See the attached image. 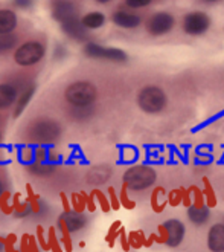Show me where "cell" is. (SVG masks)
<instances>
[{"instance_id":"obj_1","label":"cell","mask_w":224,"mask_h":252,"mask_svg":"<svg viewBox=\"0 0 224 252\" xmlns=\"http://www.w3.org/2000/svg\"><path fill=\"white\" fill-rule=\"evenodd\" d=\"M98 98V89L90 81L70 83L64 91V99L75 109H90Z\"/></svg>"},{"instance_id":"obj_2","label":"cell","mask_w":224,"mask_h":252,"mask_svg":"<svg viewBox=\"0 0 224 252\" xmlns=\"http://www.w3.org/2000/svg\"><path fill=\"white\" fill-rule=\"evenodd\" d=\"M138 106L143 113L157 115L162 113L168 106V95L162 87L156 84L143 86L138 94Z\"/></svg>"},{"instance_id":"obj_3","label":"cell","mask_w":224,"mask_h":252,"mask_svg":"<svg viewBox=\"0 0 224 252\" xmlns=\"http://www.w3.org/2000/svg\"><path fill=\"white\" fill-rule=\"evenodd\" d=\"M156 171L148 165H133L124 173V185L131 191H143L156 182Z\"/></svg>"},{"instance_id":"obj_4","label":"cell","mask_w":224,"mask_h":252,"mask_svg":"<svg viewBox=\"0 0 224 252\" xmlns=\"http://www.w3.org/2000/svg\"><path fill=\"white\" fill-rule=\"evenodd\" d=\"M44 52H46V49H44V46L40 41L29 40L20 44L16 49V52H14V62L22 67L34 66L43 60Z\"/></svg>"},{"instance_id":"obj_5","label":"cell","mask_w":224,"mask_h":252,"mask_svg":"<svg viewBox=\"0 0 224 252\" xmlns=\"http://www.w3.org/2000/svg\"><path fill=\"white\" fill-rule=\"evenodd\" d=\"M160 237L159 242L165 243L168 248H178L186 237V226L182 220L178 219H168L159 226Z\"/></svg>"},{"instance_id":"obj_6","label":"cell","mask_w":224,"mask_h":252,"mask_svg":"<svg viewBox=\"0 0 224 252\" xmlns=\"http://www.w3.org/2000/svg\"><path fill=\"white\" fill-rule=\"evenodd\" d=\"M212 25L211 17L203 11H192L188 12L182 20V29L191 37H198L209 31Z\"/></svg>"},{"instance_id":"obj_7","label":"cell","mask_w":224,"mask_h":252,"mask_svg":"<svg viewBox=\"0 0 224 252\" xmlns=\"http://www.w3.org/2000/svg\"><path fill=\"white\" fill-rule=\"evenodd\" d=\"M84 54L90 58H96V60H107L113 63H125L128 60V55L122 49L101 46L96 43H87L84 46Z\"/></svg>"},{"instance_id":"obj_8","label":"cell","mask_w":224,"mask_h":252,"mask_svg":"<svg viewBox=\"0 0 224 252\" xmlns=\"http://www.w3.org/2000/svg\"><path fill=\"white\" fill-rule=\"evenodd\" d=\"M175 26V19L167 11H160L153 14L145 23L146 32L153 37H162L168 32H171Z\"/></svg>"},{"instance_id":"obj_9","label":"cell","mask_w":224,"mask_h":252,"mask_svg":"<svg viewBox=\"0 0 224 252\" xmlns=\"http://www.w3.org/2000/svg\"><path fill=\"white\" fill-rule=\"evenodd\" d=\"M51 9H52V17L59 25H63L64 22H67L70 19L78 17L77 6H75L72 0H52Z\"/></svg>"},{"instance_id":"obj_10","label":"cell","mask_w":224,"mask_h":252,"mask_svg":"<svg viewBox=\"0 0 224 252\" xmlns=\"http://www.w3.org/2000/svg\"><path fill=\"white\" fill-rule=\"evenodd\" d=\"M31 135L40 141H52L56 136H59V127L55 121L43 120V121H38L32 126Z\"/></svg>"},{"instance_id":"obj_11","label":"cell","mask_w":224,"mask_h":252,"mask_svg":"<svg viewBox=\"0 0 224 252\" xmlns=\"http://www.w3.org/2000/svg\"><path fill=\"white\" fill-rule=\"evenodd\" d=\"M206 245L211 252H224V221H218L209 228Z\"/></svg>"},{"instance_id":"obj_12","label":"cell","mask_w":224,"mask_h":252,"mask_svg":"<svg viewBox=\"0 0 224 252\" xmlns=\"http://www.w3.org/2000/svg\"><path fill=\"white\" fill-rule=\"evenodd\" d=\"M211 210L209 206L203 205V203H196V205H191L188 208V219L192 225L196 226H204L209 220H211Z\"/></svg>"},{"instance_id":"obj_13","label":"cell","mask_w":224,"mask_h":252,"mask_svg":"<svg viewBox=\"0 0 224 252\" xmlns=\"http://www.w3.org/2000/svg\"><path fill=\"white\" fill-rule=\"evenodd\" d=\"M112 20L116 26L124 28V29H134V28L140 26V23H142V19L138 16V14L124 11V9L116 11L112 16Z\"/></svg>"},{"instance_id":"obj_14","label":"cell","mask_w":224,"mask_h":252,"mask_svg":"<svg viewBox=\"0 0 224 252\" xmlns=\"http://www.w3.org/2000/svg\"><path fill=\"white\" fill-rule=\"evenodd\" d=\"M19 89L11 83H0V110L12 107L19 99Z\"/></svg>"},{"instance_id":"obj_15","label":"cell","mask_w":224,"mask_h":252,"mask_svg":"<svg viewBox=\"0 0 224 252\" xmlns=\"http://www.w3.org/2000/svg\"><path fill=\"white\" fill-rule=\"evenodd\" d=\"M61 217L64 219L66 225L69 228L70 232H77V231H81L83 228H85L87 225V216L84 213H78V211H69V213H63Z\"/></svg>"},{"instance_id":"obj_16","label":"cell","mask_w":224,"mask_h":252,"mask_svg":"<svg viewBox=\"0 0 224 252\" xmlns=\"http://www.w3.org/2000/svg\"><path fill=\"white\" fill-rule=\"evenodd\" d=\"M61 29L73 40H84L85 38V28L83 26L80 17H75V19L64 22L61 25Z\"/></svg>"},{"instance_id":"obj_17","label":"cell","mask_w":224,"mask_h":252,"mask_svg":"<svg viewBox=\"0 0 224 252\" xmlns=\"http://www.w3.org/2000/svg\"><path fill=\"white\" fill-rule=\"evenodd\" d=\"M17 26V16L11 9H0V35L12 34Z\"/></svg>"},{"instance_id":"obj_18","label":"cell","mask_w":224,"mask_h":252,"mask_svg":"<svg viewBox=\"0 0 224 252\" xmlns=\"http://www.w3.org/2000/svg\"><path fill=\"white\" fill-rule=\"evenodd\" d=\"M34 94H35V84H29L25 89V91L22 92V95L19 96V99L16 102V109H14V118H19L25 112L26 106L29 104V101L32 99Z\"/></svg>"},{"instance_id":"obj_19","label":"cell","mask_w":224,"mask_h":252,"mask_svg":"<svg viewBox=\"0 0 224 252\" xmlns=\"http://www.w3.org/2000/svg\"><path fill=\"white\" fill-rule=\"evenodd\" d=\"M81 23L85 29H99L106 25V16L99 11H92L81 19Z\"/></svg>"},{"instance_id":"obj_20","label":"cell","mask_w":224,"mask_h":252,"mask_svg":"<svg viewBox=\"0 0 224 252\" xmlns=\"http://www.w3.org/2000/svg\"><path fill=\"white\" fill-rule=\"evenodd\" d=\"M12 206H14V214L17 217H25L28 216L31 211V205L29 202H20V192H16V194L12 196Z\"/></svg>"},{"instance_id":"obj_21","label":"cell","mask_w":224,"mask_h":252,"mask_svg":"<svg viewBox=\"0 0 224 252\" xmlns=\"http://www.w3.org/2000/svg\"><path fill=\"white\" fill-rule=\"evenodd\" d=\"M58 229H59V232H61V242H63V246H64V249L67 251V252H72V249H73V246H72V239H70V231H69V228H67V225H66V221H64V219L59 216L58 217Z\"/></svg>"},{"instance_id":"obj_22","label":"cell","mask_w":224,"mask_h":252,"mask_svg":"<svg viewBox=\"0 0 224 252\" xmlns=\"http://www.w3.org/2000/svg\"><path fill=\"white\" fill-rule=\"evenodd\" d=\"M87 199L88 196L85 192H75V194L70 196L72 200V210L73 211H78V213H84V210L87 208Z\"/></svg>"},{"instance_id":"obj_23","label":"cell","mask_w":224,"mask_h":252,"mask_svg":"<svg viewBox=\"0 0 224 252\" xmlns=\"http://www.w3.org/2000/svg\"><path fill=\"white\" fill-rule=\"evenodd\" d=\"M17 44V37L14 34H3L0 35V55L9 52L11 49L16 48Z\"/></svg>"},{"instance_id":"obj_24","label":"cell","mask_w":224,"mask_h":252,"mask_svg":"<svg viewBox=\"0 0 224 252\" xmlns=\"http://www.w3.org/2000/svg\"><path fill=\"white\" fill-rule=\"evenodd\" d=\"M48 243H49L52 252H63V248H61V245H59V242L56 239V229H55V226H51L49 231H48Z\"/></svg>"},{"instance_id":"obj_25","label":"cell","mask_w":224,"mask_h":252,"mask_svg":"<svg viewBox=\"0 0 224 252\" xmlns=\"http://www.w3.org/2000/svg\"><path fill=\"white\" fill-rule=\"evenodd\" d=\"M9 197H11V192L9 191H5L2 196H0V211L3 214L9 216L14 213V206L9 205Z\"/></svg>"},{"instance_id":"obj_26","label":"cell","mask_w":224,"mask_h":252,"mask_svg":"<svg viewBox=\"0 0 224 252\" xmlns=\"http://www.w3.org/2000/svg\"><path fill=\"white\" fill-rule=\"evenodd\" d=\"M93 192V196H95V199L99 202V205H101V208H102V211L104 213H109L110 210H112V203L109 202V199H107V196L104 194L102 191H99V189H93L92 191Z\"/></svg>"},{"instance_id":"obj_27","label":"cell","mask_w":224,"mask_h":252,"mask_svg":"<svg viewBox=\"0 0 224 252\" xmlns=\"http://www.w3.org/2000/svg\"><path fill=\"white\" fill-rule=\"evenodd\" d=\"M49 160V150L44 147H35V153H34V162L35 164H46Z\"/></svg>"},{"instance_id":"obj_28","label":"cell","mask_w":224,"mask_h":252,"mask_svg":"<svg viewBox=\"0 0 224 252\" xmlns=\"http://www.w3.org/2000/svg\"><path fill=\"white\" fill-rule=\"evenodd\" d=\"M37 242L43 251H51V246L46 240V237H44V228L43 226H37Z\"/></svg>"},{"instance_id":"obj_29","label":"cell","mask_w":224,"mask_h":252,"mask_svg":"<svg viewBox=\"0 0 224 252\" xmlns=\"http://www.w3.org/2000/svg\"><path fill=\"white\" fill-rule=\"evenodd\" d=\"M16 242H17V235L16 234H9L8 237H6V240H5V243H3V249H5V252H19L17 249H16Z\"/></svg>"},{"instance_id":"obj_30","label":"cell","mask_w":224,"mask_h":252,"mask_svg":"<svg viewBox=\"0 0 224 252\" xmlns=\"http://www.w3.org/2000/svg\"><path fill=\"white\" fill-rule=\"evenodd\" d=\"M34 153H35V148H31V147H23L22 152H20V158L23 162L29 164V162L34 160Z\"/></svg>"},{"instance_id":"obj_31","label":"cell","mask_w":224,"mask_h":252,"mask_svg":"<svg viewBox=\"0 0 224 252\" xmlns=\"http://www.w3.org/2000/svg\"><path fill=\"white\" fill-rule=\"evenodd\" d=\"M151 3V0H125V5L131 9H139V8H145Z\"/></svg>"},{"instance_id":"obj_32","label":"cell","mask_w":224,"mask_h":252,"mask_svg":"<svg viewBox=\"0 0 224 252\" xmlns=\"http://www.w3.org/2000/svg\"><path fill=\"white\" fill-rule=\"evenodd\" d=\"M127 187L124 185L122 187V191H121V196H119V199H121V205H124L127 210H131V208H134V202H131L130 199H128V196H127Z\"/></svg>"},{"instance_id":"obj_33","label":"cell","mask_w":224,"mask_h":252,"mask_svg":"<svg viewBox=\"0 0 224 252\" xmlns=\"http://www.w3.org/2000/svg\"><path fill=\"white\" fill-rule=\"evenodd\" d=\"M109 196H110V203H112V208L113 210H119V206H121V199H117L116 196V191L113 187L109 188Z\"/></svg>"},{"instance_id":"obj_34","label":"cell","mask_w":224,"mask_h":252,"mask_svg":"<svg viewBox=\"0 0 224 252\" xmlns=\"http://www.w3.org/2000/svg\"><path fill=\"white\" fill-rule=\"evenodd\" d=\"M12 5L20 9H28L34 5V0H12Z\"/></svg>"},{"instance_id":"obj_35","label":"cell","mask_w":224,"mask_h":252,"mask_svg":"<svg viewBox=\"0 0 224 252\" xmlns=\"http://www.w3.org/2000/svg\"><path fill=\"white\" fill-rule=\"evenodd\" d=\"M130 246L133 248H140L142 246V240H140V235L138 232H131L130 234V239H128Z\"/></svg>"},{"instance_id":"obj_36","label":"cell","mask_w":224,"mask_h":252,"mask_svg":"<svg viewBox=\"0 0 224 252\" xmlns=\"http://www.w3.org/2000/svg\"><path fill=\"white\" fill-rule=\"evenodd\" d=\"M28 202H29V205H31V211L34 214L40 213V210H41V206H40V196H35L32 199H28Z\"/></svg>"},{"instance_id":"obj_37","label":"cell","mask_w":224,"mask_h":252,"mask_svg":"<svg viewBox=\"0 0 224 252\" xmlns=\"http://www.w3.org/2000/svg\"><path fill=\"white\" fill-rule=\"evenodd\" d=\"M22 252H31V245H29V235L25 234L22 237Z\"/></svg>"},{"instance_id":"obj_38","label":"cell","mask_w":224,"mask_h":252,"mask_svg":"<svg viewBox=\"0 0 224 252\" xmlns=\"http://www.w3.org/2000/svg\"><path fill=\"white\" fill-rule=\"evenodd\" d=\"M59 197H61V203H63L64 213H69V211H72V208H70V203H69V199H67V196L64 194V192H61V194H59Z\"/></svg>"},{"instance_id":"obj_39","label":"cell","mask_w":224,"mask_h":252,"mask_svg":"<svg viewBox=\"0 0 224 252\" xmlns=\"http://www.w3.org/2000/svg\"><path fill=\"white\" fill-rule=\"evenodd\" d=\"M87 210L90 211V213H93L95 210H96V205H95V196H93V192L90 196H88V199H87Z\"/></svg>"},{"instance_id":"obj_40","label":"cell","mask_w":224,"mask_h":252,"mask_svg":"<svg viewBox=\"0 0 224 252\" xmlns=\"http://www.w3.org/2000/svg\"><path fill=\"white\" fill-rule=\"evenodd\" d=\"M98 3H102V5H106V3H109V2H112V0H96Z\"/></svg>"},{"instance_id":"obj_41","label":"cell","mask_w":224,"mask_h":252,"mask_svg":"<svg viewBox=\"0 0 224 252\" xmlns=\"http://www.w3.org/2000/svg\"><path fill=\"white\" fill-rule=\"evenodd\" d=\"M204 2H207V3H214V2H218V0H204Z\"/></svg>"},{"instance_id":"obj_42","label":"cell","mask_w":224,"mask_h":252,"mask_svg":"<svg viewBox=\"0 0 224 252\" xmlns=\"http://www.w3.org/2000/svg\"><path fill=\"white\" fill-rule=\"evenodd\" d=\"M0 141H2V131H0Z\"/></svg>"},{"instance_id":"obj_43","label":"cell","mask_w":224,"mask_h":252,"mask_svg":"<svg viewBox=\"0 0 224 252\" xmlns=\"http://www.w3.org/2000/svg\"><path fill=\"white\" fill-rule=\"evenodd\" d=\"M223 221H224V220H223Z\"/></svg>"}]
</instances>
